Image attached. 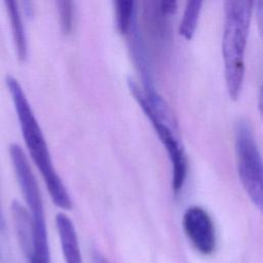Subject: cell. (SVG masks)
Returning <instances> with one entry per match:
<instances>
[{
    "instance_id": "1",
    "label": "cell",
    "mask_w": 263,
    "mask_h": 263,
    "mask_svg": "<svg viewBox=\"0 0 263 263\" xmlns=\"http://www.w3.org/2000/svg\"><path fill=\"white\" fill-rule=\"evenodd\" d=\"M5 82L13 102L24 142L45 183L52 202L61 210H71V197L55 171L44 135L22 85L12 76H7Z\"/></svg>"
},
{
    "instance_id": "2",
    "label": "cell",
    "mask_w": 263,
    "mask_h": 263,
    "mask_svg": "<svg viewBox=\"0 0 263 263\" xmlns=\"http://www.w3.org/2000/svg\"><path fill=\"white\" fill-rule=\"evenodd\" d=\"M255 0H224L222 54L224 75L231 100L239 98L245 78V55Z\"/></svg>"
},
{
    "instance_id": "3",
    "label": "cell",
    "mask_w": 263,
    "mask_h": 263,
    "mask_svg": "<svg viewBox=\"0 0 263 263\" xmlns=\"http://www.w3.org/2000/svg\"><path fill=\"white\" fill-rule=\"evenodd\" d=\"M8 152L17 184L32 219L33 242L26 258L29 263H50L44 206L36 177L24 150L17 144H10Z\"/></svg>"
},
{
    "instance_id": "4",
    "label": "cell",
    "mask_w": 263,
    "mask_h": 263,
    "mask_svg": "<svg viewBox=\"0 0 263 263\" xmlns=\"http://www.w3.org/2000/svg\"><path fill=\"white\" fill-rule=\"evenodd\" d=\"M234 138L239 180L252 202L263 214V158L249 121L237 122Z\"/></svg>"
},
{
    "instance_id": "5",
    "label": "cell",
    "mask_w": 263,
    "mask_h": 263,
    "mask_svg": "<svg viewBox=\"0 0 263 263\" xmlns=\"http://www.w3.org/2000/svg\"><path fill=\"white\" fill-rule=\"evenodd\" d=\"M183 228L193 248L202 255H211L216 249L215 224L209 213L197 205L188 208L183 215Z\"/></svg>"
},
{
    "instance_id": "6",
    "label": "cell",
    "mask_w": 263,
    "mask_h": 263,
    "mask_svg": "<svg viewBox=\"0 0 263 263\" xmlns=\"http://www.w3.org/2000/svg\"><path fill=\"white\" fill-rule=\"evenodd\" d=\"M55 227L65 263H83L77 232L69 216L62 212L58 213Z\"/></svg>"
},
{
    "instance_id": "7",
    "label": "cell",
    "mask_w": 263,
    "mask_h": 263,
    "mask_svg": "<svg viewBox=\"0 0 263 263\" xmlns=\"http://www.w3.org/2000/svg\"><path fill=\"white\" fill-rule=\"evenodd\" d=\"M11 27L16 55L20 61H25L28 54V44L23 18L20 11L18 0H3Z\"/></svg>"
},
{
    "instance_id": "8",
    "label": "cell",
    "mask_w": 263,
    "mask_h": 263,
    "mask_svg": "<svg viewBox=\"0 0 263 263\" xmlns=\"http://www.w3.org/2000/svg\"><path fill=\"white\" fill-rule=\"evenodd\" d=\"M203 0H186L179 33L186 40H190L196 30Z\"/></svg>"
},
{
    "instance_id": "9",
    "label": "cell",
    "mask_w": 263,
    "mask_h": 263,
    "mask_svg": "<svg viewBox=\"0 0 263 263\" xmlns=\"http://www.w3.org/2000/svg\"><path fill=\"white\" fill-rule=\"evenodd\" d=\"M116 26L120 34H128L137 16L136 0H113Z\"/></svg>"
},
{
    "instance_id": "10",
    "label": "cell",
    "mask_w": 263,
    "mask_h": 263,
    "mask_svg": "<svg viewBox=\"0 0 263 263\" xmlns=\"http://www.w3.org/2000/svg\"><path fill=\"white\" fill-rule=\"evenodd\" d=\"M61 29L65 34L72 31L73 26V2L72 0H55Z\"/></svg>"
},
{
    "instance_id": "11",
    "label": "cell",
    "mask_w": 263,
    "mask_h": 263,
    "mask_svg": "<svg viewBox=\"0 0 263 263\" xmlns=\"http://www.w3.org/2000/svg\"><path fill=\"white\" fill-rule=\"evenodd\" d=\"M160 6L165 15H172L177 9V0H160Z\"/></svg>"
},
{
    "instance_id": "12",
    "label": "cell",
    "mask_w": 263,
    "mask_h": 263,
    "mask_svg": "<svg viewBox=\"0 0 263 263\" xmlns=\"http://www.w3.org/2000/svg\"><path fill=\"white\" fill-rule=\"evenodd\" d=\"M90 263H111L104 254L98 250H92L90 254Z\"/></svg>"
},
{
    "instance_id": "13",
    "label": "cell",
    "mask_w": 263,
    "mask_h": 263,
    "mask_svg": "<svg viewBox=\"0 0 263 263\" xmlns=\"http://www.w3.org/2000/svg\"><path fill=\"white\" fill-rule=\"evenodd\" d=\"M22 3H23L25 14L29 17H32L33 14H34V8H33L32 0H22Z\"/></svg>"
},
{
    "instance_id": "14",
    "label": "cell",
    "mask_w": 263,
    "mask_h": 263,
    "mask_svg": "<svg viewBox=\"0 0 263 263\" xmlns=\"http://www.w3.org/2000/svg\"><path fill=\"white\" fill-rule=\"evenodd\" d=\"M258 108H259V113H260L261 119H262V121H263V84H262V86H261V89H260V93H259Z\"/></svg>"
}]
</instances>
